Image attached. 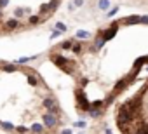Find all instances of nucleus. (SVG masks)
I'll list each match as a JSON object with an SVG mask.
<instances>
[{
    "label": "nucleus",
    "mask_w": 148,
    "mask_h": 134,
    "mask_svg": "<svg viewBox=\"0 0 148 134\" xmlns=\"http://www.w3.org/2000/svg\"><path fill=\"white\" fill-rule=\"evenodd\" d=\"M146 73H148V64H146Z\"/></svg>",
    "instance_id": "obj_36"
},
{
    "label": "nucleus",
    "mask_w": 148,
    "mask_h": 134,
    "mask_svg": "<svg viewBox=\"0 0 148 134\" xmlns=\"http://www.w3.org/2000/svg\"><path fill=\"white\" fill-rule=\"evenodd\" d=\"M91 31H87V30H77V33H75V37H77V40H87V38H91Z\"/></svg>",
    "instance_id": "obj_12"
},
{
    "label": "nucleus",
    "mask_w": 148,
    "mask_h": 134,
    "mask_svg": "<svg viewBox=\"0 0 148 134\" xmlns=\"http://www.w3.org/2000/svg\"><path fill=\"white\" fill-rule=\"evenodd\" d=\"M9 5V0H0V9H4Z\"/></svg>",
    "instance_id": "obj_30"
},
{
    "label": "nucleus",
    "mask_w": 148,
    "mask_h": 134,
    "mask_svg": "<svg viewBox=\"0 0 148 134\" xmlns=\"http://www.w3.org/2000/svg\"><path fill=\"white\" fill-rule=\"evenodd\" d=\"M58 5H59V0H51V2H49V9H51V12H52V11H56V9H58Z\"/></svg>",
    "instance_id": "obj_21"
},
{
    "label": "nucleus",
    "mask_w": 148,
    "mask_h": 134,
    "mask_svg": "<svg viewBox=\"0 0 148 134\" xmlns=\"http://www.w3.org/2000/svg\"><path fill=\"white\" fill-rule=\"evenodd\" d=\"M73 44H75V42H73V40H64V42H63V44L59 45V49H63V51H71Z\"/></svg>",
    "instance_id": "obj_16"
},
{
    "label": "nucleus",
    "mask_w": 148,
    "mask_h": 134,
    "mask_svg": "<svg viewBox=\"0 0 148 134\" xmlns=\"http://www.w3.org/2000/svg\"><path fill=\"white\" fill-rule=\"evenodd\" d=\"M105 134H113V132H112V129H110V127H106V129H105Z\"/></svg>",
    "instance_id": "obj_34"
},
{
    "label": "nucleus",
    "mask_w": 148,
    "mask_h": 134,
    "mask_svg": "<svg viewBox=\"0 0 148 134\" xmlns=\"http://www.w3.org/2000/svg\"><path fill=\"white\" fill-rule=\"evenodd\" d=\"M86 120H77V122H73V127H79V129H86Z\"/></svg>",
    "instance_id": "obj_22"
},
{
    "label": "nucleus",
    "mask_w": 148,
    "mask_h": 134,
    "mask_svg": "<svg viewBox=\"0 0 148 134\" xmlns=\"http://www.w3.org/2000/svg\"><path fill=\"white\" fill-rule=\"evenodd\" d=\"M44 127H45L44 124H33V125L30 127V131H32L33 134H42V132H44Z\"/></svg>",
    "instance_id": "obj_13"
},
{
    "label": "nucleus",
    "mask_w": 148,
    "mask_h": 134,
    "mask_svg": "<svg viewBox=\"0 0 148 134\" xmlns=\"http://www.w3.org/2000/svg\"><path fill=\"white\" fill-rule=\"evenodd\" d=\"M145 64H148V54H145V56H139V57L134 61V64H132V70H131V73H129V75L136 79V77H138V73L141 72V68H143Z\"/></svg>",
    "instance_id": "obj_4"
},
{
    "label": "nucleus",
    "mask_w": 148,
    "mask_h": 134,
    "mask_svg": "<svg viewBox=\"0 0 148 134\" xmlns=\"http://www.w3.org/2000/svg\"><path fill=\"white\" fill-rule=\"evenodd\" d=\"M120 21V25H124V26H132V25H141V16H125V18H122V19H119Z\"/></svg>",
    "instance_id": "obj_9"
},
{
    "label": "nucleus",
    "mask_w": 148,
    "mask_h": 134,
    "mask_svg": "<svg viewBox=\"0 0 148 134\" xmlns=\"http://www.w3.org/2000/svg\"><path fill=\"white\" fill-rule=\"evenodd\" d=\"M103 115V108H92L91 111H89V117L91 118H99Z\"/></svg>",
    "instance_id": "obj_14"
},
{
    "label": "nucleus",
    "mask_w": 148,
    "mask_h": 134,
    "mask_svg": "<svg viewBox=\"0 0 148 134\" xmlns=\"http://www.w3.org/2000/svg\"><path fill=\"white\" fill-rule=\"evenodd\" d=\"M87 82H89V80H87V79H82V80H80V85H82V87H84V85H87Z\"/></svg>",
    "instance_id": "obj_33"
},
{
    "label": "nucleus",
    "mask_w": 148,
    "mask_h": 134,
    "mask_svg": "<svg viewBox=\"0 0 148 134\" xmlns=\"http://www.w3.org/2000/svg\"><path fill=\"white\" fill-rule=\"evenodd\" d=\"M44 108H45L49 113H54V115L59 113V106H58L56 99H52V98H45V99H44Z\"/></svg>",
    "instance_id": "obj_8"
},
{
    "label": "nucleus",
    "mask_w": 148,
    "mask_h": 134,
    "mask_svg": "<svg viewBox=\"0 0 148 134\" xmlns=\"http://www.w3.org/2000/svg\"><path fill=\"white\" fill-rule=\"evenodd\" d=\"M105 44H106V40H105V37H103V30H99L98 35H96V38H94V44L91 45V52H96V51L103 49Z\"/></svg>",
    "instance_id": "obj_7"
},
{
    "label": "nucleus",
    "mask_w": 148,
    "mask_h": 134,
    "mask_svg": "<svg viewBox=\"0 0 148 134\" xmlns=\"http://www.w3.org/2000/svg\"><path fill=\"white\" fill-rule=\"evenodd\" d=\"M42 124L47 127V129H54L58 124H59V118H58V115H54V113H45L44 117H42Z\"/></svg>",
    "instance_id": "obj_6"
},
{
    "label": "nucleus",
    "mask_w": 148,
    "mask_h": 134,
    "mask_svg": "<svg viewBox=\"0 0 148 134\" xmlns=\"http://www.w3.org/2000/svg\"><path fill=\"white\" fill-rule=\"evenodd\" d=\"M71 5L75 7V9H77V7H82V5H84V0H73Z\"/></svg>",
    "instance_id": "obj_28"
},
{
    "label": "nucleus",
    "mask_w": 148,
    "mask_h": 134,
    "mask_svg": "<svg viewBox=\"0 0 148 134\" xmlns=\"http://www.w3.org/2000/svg\"><path fill=\"white\" fill-rule=\"evenodd\" d=\"M56 30H59V31H63V33H66V30H68V26H66L64 23H61V21H58V23H56Z\"/></svg>",
    "instance_id": "obj_19"
},
{
    "label": "nucleus",
    "mask_w": 148,
    "mask_h": 134,
    "mask_svg": "<svg viewBox=\"0 0 148 134\" xmlns=\"http://www.w3.org/2000/svg\"><path fill=\"white\" fill-rule=\"evenodd\" d=\"M28 84H30V85H33V87H35V85H37V84H38V80H37V79H35V77H33V75H28Z\"/></svg>",
    "instance_id": "obj_27"
},
{
    "label": "nucleus",
    "mask_w": 148,
    "mask_h": 134,
    "mask_svg": "<svg viewBox=\"0 0 148 134\" xmlns=\"http://www.w3.org/2000/svg\"><path fill=\"white\" fill-rule=\"evenodd\" d=\"M82 51H84V45H82L80 42H75V44H73V47H71V52H73V54H82Z\"/></svg>",
    "instance_id": "obj_15"
},
{
    "label": "nucleus",
    "mask_w": 148,
    "mask_h": 134,
    "mask_svg": "<svg viewBox=\"0 0 148 134\" xmlns=\"http://www.w3.org/2000/svg\"><path fill=\"white\" fill-rule=\"evenodd\" d=\"M37 57H38V56H26V57H19V59H18L16 63H18V64H23V63H28V61H33V59H37Z\"/></svg>",
    "instance_id": "obj_18"
},
{
    "label": "nucleus",
    "mask_w": 148,
    "mask_h": 134,
    "mask_svg": "<svg viewBox=\"0 0 148 134\" xmlns=\"http://www.w3.org/2000/svg\"><path fill=\"white\" fill-rule=\"evenodd\" d=\"M132 80H134V77H131V75L119 79V80L115 82V85H113V94H115V96H119L120 92H124V91L132 84Z\"/></svg>",
    "instance_id": "obj_3"
},
{
    "label": "nucleus",
    "mask_w": 148,
    "mask_h": 134,
    "mask_svg": "<svg viewBox=\"0 0 148 134\" xmlns=\"http://www.w3.org/2000/svg\"><path fill=\"white\" fill-rule=\"evenodd\" d=\"M119 28H120V21H113V23H110V26H108L106 30H103V37H105V40L108 42V40L115 38V35L119 33Z\"/></svg>",
    "instance_id": "obj_5"
},
{
    "label": "nucleus",
    "mask_w": 148,
    "mask_h": 134,
    "mask_svg": "<svg viewBox=\"0 0 148 134\" xmlns=\"http://www.w3.org/2000/svg\"><path fill=\"white\" fill-rule=\"evenodd\" d=\"M0 18H2V9H0Z\"/></svg>",
    "instance_id": "obj_35"
},
{
    "label": "nucleus",
    "mask_w": 148,
    "mask_h": 134,
    "mask_svg": "<svg viewBox=\"0 0 148 134\" xmlns=\"http://www.w3.org/2000/svg\"><path fill=\"white\" fill-rule=\"evenodd\" d=\"M75 96H77V108L80 110V111H91L92 110V105H91V101L87 99V96H86V91L82 89V87H79L77 89V92H75Z\"/></svg>",
    "instance_id": "obj_2"
},
{
    "label": "nucleus",
    "mask_w": 148,
    "mask_h": 134,
    "mask_svg": "<svg viewBox=\"0 0 148 134\" xmlns=\"http://www.w3.org/2000/svg\"><path fill=\"white\" fill-rule=\"evenodd\" d=\"M16 131H18V134H25V132H28V129H26L25 125H19V127H16Z\"/></svg>",
    "instance_id": "obj_29"
},
{
    "label": "nucleus",
    "mask_w": 148,
    "mask_h": 134,
    "mask_svg": "<svg viewBox=\"0 0 148 134\" xmlns=\"http://www.w3.org/2000/svg\"><path fill=\"white\" fill-rule=\"evenodd\" d=\"M61 134H73V131H71V129H63Z\"/></svg>",
    "instance_id": "obj_32"
},
{
    "label": "nucleus",
    "mask_w": 148,
    "mask_h": 134,
    "mask_svg": "<svg viewBox=\"0 0 148 134\" xmlns=\"http://www.w3.org/2000/svg\"><path fill=\"white\" fill-rule=\"evenodd\" d=\"M28 23H30V25H38V23H40V16H38V14H37V16H30Z\"/></svg>",
    "instance_id": "obj_20"
},
{
    "label": "nucleus",
    "mask_w": 148,
    "mask_h": 134,
    "mask_svg": "<svg viewBox=\"0 0 148 134\" xmlns=\"http://www.w3.org/2000/svg\"><path fill=\"white\" fill-rule=\"evenodd\" d=\"M0 127H2L4 131H16V127L11 122H0Z\"/></svg>",
    "instance_id": "obj_17"
},
{
    "label": "nucleus",
    "mask_w": 148,
    "mask_h": 134,
    "mask_svg": "<svg viewBox=\"0 0 148 134\" xmlns=\"http://www.w3.org/2000/svg\"><path fill=\"white\" fill-rule=\"evenodd\" d=\"M80 134H84V132H80Z\"/></svg>",
    "instance_id": "obj_37"
},
{
    "label": "nucleus",
    "mask_w": 148,
    "mask_h": 134,
    "mask_svg": "<svg viewBox=\"0 0 148 134\" xmlns=\"http://www.w3.org/2000/svg\"><path fill=\"white\" fill-rule=\"evenodd\" d=\"M26 11H28V9H21V7H18V9L14 11V16H16V18H21V16H23Z\"/></svg>",
    "instance_id": "obj_25"
},
{
    "label": "nucleus",
    "mask_w": 148,
    "mask_h": 134,
    "mask_svg": "<svg viewBox=\"0 0 148 134\" xmlns=\"http://www.w3.org/2000/svg\"><path fill=\"white\" fill-rule=\"evenodd\" d=\"M141 25H148V16H141Z\"/></svg>",
    "instance_id": "obj_31"
},
{
    "label": "nucleus",
    "mask_w": 148,
    "mask_h": 134,
    "mask_svg": "<svg viewBox=\"0 0 148 134\" xmlns=\"http://www.w3.org/2000/svg\"><path fill=\"white\" fill-rule=\"evenodd\" d=\"M61 35H63V31H59V30H56V28H54V30H52V33H51V38L54 40V38H58V37H61Z\"/></svg>",
    "instance_id": "obj_26"
},
{
    "label": "nucleus",
    "mask_w": 148,
    "mask_h": 134,
    "mask_svg": "<svg viewBox=\"0 0 148 134\" xmlns=\"http://www.w3.org/2000/svg\"><path fill=\"white\" fill-rule=\"evenodd\" d=\"M98 9L103 11V12H108L112 9V4H110V0H98Z\"/></svg>",
    "instance_id": "obj_10"
},
{
    "label": "nucleus",
    "mask_w": 148,
    "mask_h": 134,
    "mask_svg": "<svg viewBox=\"0 0 148 134\" xmlns=\"http://www.w3.org/2000/svg\"><path fill=\"white\" fill-rule=\"evenodd\" d=\"M51 59H52V63L58 66V68H61L64 73H68V75L73 73V61H70V59H66V57H63V56H59V54L51 56Z\"/></svg>",
    "instance_id": "obj_1"
},
{
    "label": "nucleus",
    "mask_w": 148,
    "mask_h": 134,
    "mask_svg": "<svg viewBox=\"0 0 148 134\" xmlns=\"http://www.w3.org/2000/svg\"><path fill=\"white\" fill-rule=\"evenodd\" d=\"M4 72L12 73V72H16V66H14V64H5V66H4Z\"/></svg>",
    "instance_id": "obj_24"
},
{
    "label": "nucleus",
    "mask_w": 148,
    "mask_h": 134,
    "mask_svg": "<svg viewBox=\"0 0 148 134\" xmlns=\"http://www.w3.org/2000/svg\"><path fill=\"white\" fill-rule=\"evenodd\" d=\"M119 11H120V7H112V9H110V11L106 12V16H108V18H113V16H115V14H117Z\"/></svg>",
    "instance_id": "obj_23"
},
{
    "label": "nucleus",
    "mask_w": 148,
    "mask_h": 134,
    "mask_svg": "<svg viewBox=\"0 0 148 134\" xmlns=\"http://www.w3.org/2000/svg\"><path fill=\"white\" fill-rule=\"evenodd\" d=\"M19 26V21H18V18H11L9 21H5V30H16Z\"/></svg>",
    "instance_id": "obj_11"
}]
</instances>
